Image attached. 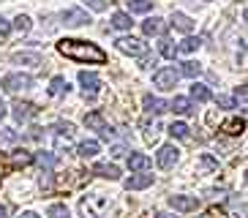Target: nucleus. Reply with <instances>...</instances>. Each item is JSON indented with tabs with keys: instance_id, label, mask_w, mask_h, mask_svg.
Here are the masks:
<instances>
[{
	"instance_id": "1",
	"label": "nucleus",
	"mask_w": 248,
	"mask_h": 218,
	"mask_svg": "<svg viewBox=\"0 0 248 218\" xmlns=\"http://www.w3.org/2000/svg\"><path fill=\"white\" fill-rule=\"evenodd\" d=\"M58 52L68 60H77V63H107V52L101 47H95L90 41H79V38H63L58 44Z\"/></svg>"
},
{
	"instance_id": "2",
	"label": "nucleus",
	"mask_w": 248,
	"mask_h": 218,
	"mask_svg": "<svg viewBox=\"0 0 248 218\" xmlns=\"http://www.w3.org/2000/svg\"><path fill=\"white\" fill-rule=\"evenodd\" d=\"M109 207H112V199L107 194H90L79 202V213L85 218H107Z\"/></svg>"
},
{
	"instance_id": "3",
	"label": "nucleus",
	"mask_w": 248,
	"mask_h": 218,
	"mask_svg": "<svg viewBox=\"0 0 248 218\" xmlns=\"http://www.w3.org/2000/svg\"><path fill=\"white\" fill-rule=\"evenodd\" d=\"M0 87H3L6 93L30 90V87H33V77H28V74H6V77L0 79Z\"/></svg>"
},
{
	"instance_id": "4",
	"label": "nucleus",
	"mask_w": 248,
	"mask_h": 218,
	"mask_svg": "<svg viewBox=\"0 0 248 218\" xmlns=\"http://www.w3.org/2000/svg\"><path fill=\"white\" fill-rule=\"evenodd\" d=\"M117 49L125 52V55H134V58H142V55H147V44L145 41H139V38L134 36H123V38H117Z\"/></svg>"
},
{
	"instance_id": "5",
	"label": "nucleus",
	"mask_w": 248,
	"mask_h": 218,
	"mask_svg": "<svg viewBox=\"0 0 248 218\" xmlns=\"http://www.w3.org/2000/svg\"><path fill=\"white\" fill-rule=\"evenodd\" d=\"M177 79H180V71H175V68H158L153 74V85L158 90H175Z\"/></svg>"
},
{
	"instance_id": "6",
	"label": "nucleus",
	"mask_w": 248,
	"mask_h": 218,
	"mask_svg": "<svg viewBox=\"0 0 248 218\" xmlns=\"http://www.w3.org/2000/svg\"><path fill=\"white\" fill-rule=\"evenodd\" d=\"M63 25H71V28L90 25V14L85 8H66V11H63Z\"/></svg>"
},
{
	"instance_id": "7",
	"label": "nucleus",
	"mask_w": 248,
	"mask_h": 218,
	"mask_svg": "<svg viewBox=\"0 0 248 218\" xmlns=\"http://www.w3.org/2000/svg\"><path fill=\"white\" fill-rule=\"evenodd\" d=\"M177 158H180V150H177L175 145H164L158 150V156H155V161H158L161 169H172L177 164Z\"/></svg>"
},
{
	"instance_id": "8",
	"label": "nucleus",
	"mask_w": 248,
	"mask_h": 218,
	"mask_svg": "<svg viewBox=\"0 0 248 218\" xmlns=\"http://www.w3.org/2000/svg\"><path fill=\"white\" fill-rule=\"evenodd\" d=\"M169 204H172V210H180V213L197 210V199H194V196H183V194L169 196Z\"/></svg>"
},
{
	"instance_id": "9",
	"label": "nucleus",
	"mask_w": 248,
	"mask_h": 218,
	"mask_svg": "<svg viewBox=\"0 0 248 218\" xmlns=\"http://www.w3.org/2000/svg\"><path fill=\"white\" fill-rule=\"evenodd\" d=\"M36 104H30V101H16L14 104V117L19 120V123H25V120H30V117H36Z\"/></svg>"
},
{
	"instance_id": "10",
	"label": "nucleus",
	"mask_w": 248,
	"mask_h": 218,
	"mask_svg": "<svg viewBox=\"0 0 248 218\" xmlns=\"http://www.w3.org/2000/svg\"><path fill=\"white\" fill-rule=\"evenodd\" d=\"M79 82H82V87H85V95H90V98H93V95L98 93V87H101V79H98L95 74H88V71L79 74Z\"/></svg>"
},
{
	"instance_id": "11",
	"label": "nucleus",
	"mask_w": 248,
	"mask_h": 218,
	"mask_svg": "<svg viewBox=\"0 0 248 218\" xmlns=\"http://www.w3.org/2000/svg\"><path fill=\"white\" fill-rule=\"evenodd\" d=\"M175 30H180V33H191L194 30V19L186 14H180V11H172V22H169Z\"/></svg>"
},
{
	"instance_id": "12",
	"label": "nucleus",
	"mask_w": 248,
	"mask_h": 218,
	"mask_svg": "<svg viewBox=\"0 0 248 218\" xmlns=\"http://www.w3.org/2000/svg\"><path fill=\"white\" fill-rule=\"evenodd\" d=\"M142 33H145V36H161V33H164V19H161V16H147V19L142 22Z\"/></svg>"
},
{
	"instance_id": "13",
	"label": "nucleus",
	"mask_w": 248,
	"mask_h": 218,
	"mask_svg": "<svg viewBox=\"0 0 248 218\" xmlns=\"http://www.w3.org/2000/svg\"><path fill=\"white\" fill-rule=\"evenodd\" d=\"M147 186H153V174H134V177L125 180V188L128 191H142Z\"/></svg>"
},
{
	"instance_id": "14",
	"label": "nucleus",
	"mask_w": 248,
	"mask_h": 218,
	"mask_svg": "<svg viewBox=\"0 0 248 218\" xmlns=\"http://www.w3.org/2000/svg\"><path fill=\"white\" fill-rule=\"evenodd\" d=\"M243 128H246V123H243L240 117H229V120H224V123H221V131H224V134H229V137L243 134Z\"/></svg>"
},
{
	"instance_id": "15",
	"label": "nucleus",
	"mask_w": 248,
	"mask_h": 218,
	"mask_svg": "<svg viewBox=\"0 0 248 218\" xmlns=\"http://www.w3.org/2000/svg\"><path fill=\"white\" fill-rule=\"evenodd\" d=\"M169 109H172V112H177V115H191V112H194L191 101H188V98H183V95H175V98L169 101Z\"/></svg>"
},
{
	"instance_id": "16",
	"label": "nucleus",
	"mask_w": 248,
	"mask_h": 218,
	"mask_svg": "<svg viewBox=\"0 0 248 218\" xmlns=\"http://www.w3.org/2000/svg\"><path fill=\"white\" fill-rule=\"evenodd\" d=\"M150 167V158H147L145 153H131L128 156V169L131 172H139V169H147Z\"/></svg>"
},
{
	"instance_id": "17",
	"label": "nucleus",
	"mask_w": 248,
	"mask_h": 218,
	"mask_svg": "<svg viewBox=\"0 0 248 218\" xmlns=\"http://www.w3.org/2000/svg\"><path fill=\"white\" fill-rule=\"evenodd\" d=\"M145 109L150 112V115H161V112L169 109V104L161 101V98H153V95H145Z\"/></svg>"
},
{
	"instance_id": "18",
	"label": "nucleus",
	"mask_w": 248,
	"mask_h": 218,
	"mask_svg": "<svg viewBox=\"0 0 248 218\" xmlns=\"http://www.w3.org/2000/svg\"><path fill=\"white\" fill-rule=\"evenodd\" d=\"M93 172L101 174V177H107V180H117V177H120V169H117L115 164H95Z\"/></svg>"
},
{
	"instance_id": "19",
	"label": "nucleus",
	"mask_w": 248,
	"mask_h": 218,
	"mask_svg": "<svg viewBox=\"0 0 248 218\" xmlns=\"http://www.w3.org/2000/svg\"><path fill=\"white\" fill-rule=\"evenodd\" d=\"M85 125L101 134V131L107 128V120H104V115H101V112H90V115H85Z\"/></svg>"
},
{
	"instance_id": "20",
	"label": "nucleus",
	"mask_w": 248,
	"mask_h": 218,
	"mask_svg": "<svg viewBox=\"0 0 248 218\" xmlns=\"http://www.w3.org/2000/svg\"><path fill=\"white\" fill-rule=\"evenodd\" d=\"M14 63H28V65H41V55L38 52H14Z\"/></svg>"
},
{
	"instance_id": "21",
	"label": "nucleus",
	"mask_w": 248,
	"mask_h": 218,
	"mask_svg": "<svg viewBox=\"0 0 248 218\" xmlns=\"http://www.w3.org/2000/svg\"><path fill=\"white\" fill-rule=\"evenodd\" d=\"M199 74H202V65H199V63H194V60H186V63H180V77L197 79Z\"/></svg>"
},
{
	"instance_id": "22",
	"label": "nucleus",
	"mask_w": 248,
	"mask_h": 218,
	"mask_svg": "<svg viewBox=\"0 0 248 218\" xmlns=\"http://www.w3.org/2000/svg\"><path fill=\"white\" fill-rule=\"evenodd\" d=\"M131 25H134L131 14H125V11H117V14H112V28H117V30H128Z\"/></svg>"
},
{
	"instance_id": "23",
	"label": "nucleus",
	"mask_w": 248,
	"mask_h": 218,
	"mask_svg": "<svg viewBox=\"0 0 248 218\" xmlns=\"http://www.w3.org/2000/svg\"><path fill=\"white\" fill-rule=\"evenodd\" d=\"M191 98H194V101H199V104H204V101H210L213 95H210V90H207L204 85L194 82V85H191Z\"/></svg>"
},
{
	"instance_id": "24",
	"label": "nucleus",
	"mask_w": 248,
	"mask_h": 218,
	"mask_svg": "<svg viewBox=\"0 0 248 218\" xmlns=\"http://www.w3.org/2000/svg\"><path fill=\"white\" fill-rule=\"evenodd\" d=\"M142 128H145V139H147V142H155L158 134H161V123H158V120H145Z\"/></svg>"
},
{
	"instance_id": "25",
	"label": "nucleus",
	"mask_w": 248,
	"mask_h": 218,
	"mask_svg": "<svg viewBox=\"0 0 248 218\" xmlns=\"http://www.w3.org/2000/svg\"><path fill=\"white\" fill-rule=\"evenodd\" d=\"M98 150H101V147H98V142H95V139H85V142L79 145V156H82V158H93Z\"/></svg>"
},
{
	"instance_id": "26",
	"label": "nucleus",
	"mask_w": 248,
	"mask_h": 218,
	"mask_svg": "<svg viewBox=\"0 0 248 218\" xmlns=\"http://www.w3.org/2000/svg\"><path fill=\"white\" fill-rule=\"evenodd\" d=\"M66 93H68V82L63 77H55L49 82V95H66Z\"/></svg>"
},
{
	"instance_id": "27",
	"label": "nucleus",
	"mask_w": 248,
	"mask_h": 218,
	"mask_svg": "<svg viewBox=\"0 0 248 218\" xmlns=\"http://www.w3.org/2000/svg\"><path fill=\"white\" fill-rule=\"evenodd\" d=\"M158 52L164 55V58H169V60H172V58H175V55H177L180 49H177V47H175L172 41H169V38H161V44H158Z\"/></svg>"
},
{
	"instance_id": "28",
	"label": "nucleus",
	"mask_w": 248,
	"mask_h": 218,
	"mask_svg": "<svg viewBox=\"0 0 248 218\" xmlns=\"http://www.w3.org/2000/svg\"><path fill=\"white\" fill-rule=\"evenodd\" d=\"M125 3H128V11H137V14H147L153 6L150 0H125Z\"/></svg>"
},
{
	"instance_id": "29",
	"label": "nucleus",
	"mask_w": 248,
	"mask_h": 218,
	"mask_svg": "<svg viewBox=\"0 0 248 218\" xmlns=\"http://www.w3.org/2000/svg\"><path fill=\"white\" fill-rule=\"evenodd\" d=\"M199 47H202V41H199V38H194V36H186L180 41V47H177V49L180 52H197Z\"/></svg>"
},
{
	"instance_id": "30",
	"label": "nucleus",
	"mask_w": 248,
	"mask_h": 218,
	"mask_svg": "<svg viewBox=\"0 0 248 218\" xmlns=\"http://www.w3.org/2000/svg\"><path fill=\"white\" fill-rule=\"evenodd\" d=\"M169 134H172L175 139H188L191 128L186 123H172V125H169Z\"/></svg>"
},
{
	"instance_id": "31",
	"label": "nucleus",
	"mask_w": 248,
	"mask_h": 218,
	"mask_svg": "<svg viewBox=\"0 0 248 218\" xmlns=\"http://www.w3.org/2000/svg\"><path fill=\"white\" fill-rule=\"evenodd\" d=\"M46 216H49V218H71V216H68L66 204H52L49 210H46Z\"/></svg>"
},
{
	"instance_id": "32",
	"label": "nucleus",
	"mask_w": 248,
	"mask_h": 218,
	"mask_svg": "<svg viewBox=\"0 0 248 218\" xmlns=\"http://www.w3.org/2000/svg\"><path fill=\"white\" fill-rule=\"evenodd\" d=\"M36 161H38V167H44V169H52V167H55V156H52V153H38Z\"/></svg>"
},
{
	"instance_id": "33",
	"label": "nucleus",
	"mask_w": 248,
	"mask_h": 218,
	"mask_svg": "<svg viewBox=\"0 0 248 218\" xmlns=\"http://www.w3.org/2000/svg\"><path fill=\"white\" fill-rule=\"evenodd\" d=\"M216 167H218V161L213 158V156H202V158H199V169H202V172H213Z\"/></svg>"
},
{
	"instance_id": "34",
	"label": "nucleus",
	"mask_w": 248,
	"mask_h": 218,
	"mask_svg": "<svg viewBox=\"0 0 248 218\" xmlns=\"http://www.w3.org/2000/svg\"><path fill=\"white\" fill-rule=\"evenodd\" d=\"M14 28L19 30V33H28V30H30V16L19 14V16H16V19H14Z\"/></svg>"
},
{
	"instance_id": "35",
	"label": "nucleus",
	"mask_w": 248,
	"mask_h": 218,
	"mask_svg": "<svg viewBox=\"0 0 248 218\" xmlns=\"http://www.w3.org/2000/svg\"><path fill=\"white\" fill-rule=\"evenodd\" d=\"M11 161H14V164H30V161H33V156H30V153H25V150H16L14 156H11Z\"/></svg>"
},
{
	"instance_id": "36",
	"label": "nucleus",
	"mask_w": 248,
	"mask_h": 218,
	"mask_svg": "<svg viewBox=\"0 0 248 218\" xmlns=\"http://www.w3.org/2000/svg\"><path fill=\"white\" fill-rule=\"evenodd\" d=\"M85 3H88V6L93 8V11H107L112 0H85Z\"/></svg>"
},
{
	"instance_id": "37",
	"label": "nucleus",
	"mask_w": 248,
	"mask_h": 218,
	"mask_svg": "<svg viewBox=\"0 0 248 218\" xmlns=\"http://www.w3.org/2000/svg\"><path fill=\"white\" fill-rule=\"evenodd\" d=\"M216 104H218L221 109H234V98H229V95H218Z\"/></svg>"
},
{
	"instance_id": "38",
	"label": "nucleus",
	"mask_w": 248,
	"mask_h": 218,
	"mask_svg": "<svg viewBox=\"0 0 248 218\" xmlns=\"http://www.w3.org/2000/svg\"><path fill=\"white\" fill-rule=\"evenodd\" d=\"M234 98H237V101H246V104H248V85L234 87Z\"/></svg>"
},
{
	"instance_id": "39",
	"label": "nucleus",
	"mask_w": 248,
	"mask_h": 218,
	"mask_svg": "<svg viewBox=\"0 0 248 218\" xmlns=\"http://www.w3.org/2000/svg\"><path fill=\"white\" fill-rule=\"evenodd\" d=\"M55 131H58V134H66V137H71V134H74V125H71V123H58V125H55Z\"/></svg>"
},
{
	"instance_id": "40",
	"label": "nucleus",
	"mask_w": 248,
	"mask_h": 218,
	"mask_svg": "<svg viewBox=\"0 0 248 218\" xmlns=\"http://www.w3.org/2000/svg\"><path fill=\"white\" fill-rule=\"evenodd\" d=\"M8 33H11V22L6 16H0V36H8Z\"/></svg>"
},
{
	"instance_id": "41",
	"label": "nucleus",
	"mask_w": 248,
	"mask_h": 218,
	"mask_svg": "<svg viewBox=\"0 0 248 218\" xmlns=\"http://www.w3.org/2000/svg\"><path fill=\"white\" fill-rule=\"evenodd\" d=\"M41 188L44 191H52V174L44 172V177H41Z\"/></svg>"
},
{
	"instance_id": "42",
	"label": "nucleus",
	"mask_w": 248,
	"mask_h": 218,
	"mask_svg": "<svg viewBox=\"0 0 248 218\" xmlns=\"http://www.w3.org/2000/svg\"><path fill=\"white\" fill-rule=\"evenodd\" d=\"M0 218H8V207H6V204H0Z\"/></svg>"
},
{
	"instance_id": "43",
	"label": "nucleus",
	"mask_w": 248,
	"mask_h": 218,
	"mask_svg": "<svg viewBox=\"0 0 248 218\" xmlns=\"http://www.w3.org/2000/svg\"><path fill=\"white\" fill-rule=\"evenodd\" d=\"M19 218H38V216H36V213H33V210H28V213H22V216H19Z\"/></svg>"
},
{
	"instance_id": "44",
	"label": "nucleus",
	"mask_w": 248,
	"mask_h": 218,
	"mask_svg": "<svg viewBox=\"0 0 248 218\" xmlns=\"http://www.w3.org/2000/svg\"><path fill=\"white\" fill-rule=\"evenodd\" d=\"M155 218H175L172 213H155Z\"/></svg>"
},
{
	"instance_id": "45",
	"label": "nucleus",
	"mask_w": 248,
	"mask_h": 218,
	"mask_svg": "<svg viewBox=\"0 0 248 218\" xmlns=\"http://www.w3.org/2000/svg\"><path fill=\"white\" fill-rule=\"evenodd\" d=\"M6 112H8V109H6V104L0 101V117H6Z\"/></svg>"
},
{
	"instance_id": "46",
	"label": "nucleus",
	"mask_w": 248,
	"mask_h": 218,
	"mask_svg": "<svg viewBox=\"0 0 248 218\" xmlns=\"http://www.w3.org/2000/svg\"><path fill=\"white\" fill-rule=\"evenodd\" d=\"M243 19H246V22H248V8H246V11H243Z\"/></svg>"
},
{
	"instance_id": "47",
	"label": "nucleus",
	"mask_w": 248,
	"mask_h": 218,
	"mask_svg": "<svg viewBox=\"0 0 248 218\" xmlns=\"http://www.w3.org/2000/svg\"><path fill=\"white\" fill-rule=\"evenodd\" d=\"M246 186H248V169H246Z\"/></svg>"
}]
</instances>
